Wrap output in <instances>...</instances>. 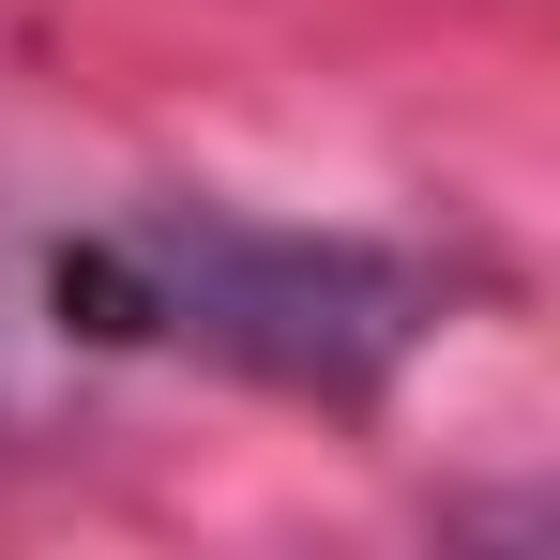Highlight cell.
<instances>
[{
  "mask_svg": "<svg viewBox=\"0 0 560 560\" xmlns=\"http://www.w3.org/2000/svg\"><path fill=\"white\" fill-rule=\"evenodd\" d=\"M61 303H92V334H167V349L303 378V394H364L424 334V273L409 258L303 243V228H228V212L106 228L92 258H61Z\"/></svg>",
  "mask_w": 560,
  "mask_h": 560,
  "instance_id": "1",
  "label": "cell"
}]
</instances>
